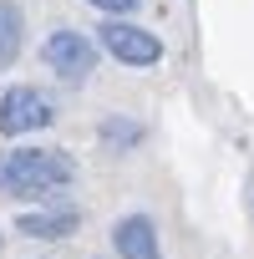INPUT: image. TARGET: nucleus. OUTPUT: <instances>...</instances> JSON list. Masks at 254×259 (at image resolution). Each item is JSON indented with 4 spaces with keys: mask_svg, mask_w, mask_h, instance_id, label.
Here are the masks:
<instances>
[{
    "mask_svg": "<svg viewBox=\"0 0 254 259\" xmlns=\"http://www.w3.org/2000/svg\"><path fill=\"white\" fill-rule=\"evenodd\" d=\"M76 224H81L76 208H41V213H21L16 234H26V239H66V234H76Z\"/></svg>",
    "mask_w": 254,
    "mask_h": 259,
    "instance_id": "nucleus-6",
    "label": "nucleus"
},
{
    "mask_svg": "<svg viewBox=\"0 0 254 259\" xmlns=\"http://www.w3.org/2000/svg\"><path fill=\"white\" fill-rule=\"evenodd\" d=\"M112 244H117V259H163V249H158V229H153L148 213H127V219H117Z\"/></svg>",
    "mask_w": 254,
    "mask_h": 259,
    "instance_id": "nucleus-5",
    "label": "nucleus"
},
{
    "mask_svg": "<svg viewBox=\"0 0 254 259\" xmlns=\"http://www.w3.org/2000/svg\"><path fill=\"white\" fill-rule=\"evenodd\" d=\"M76 178L71 153L61 148H16L0 158V193L6 198H36V193H56Z\"/></svg>",
    "mask_w": 254,
    "mask_h": 259,
    "instance_id": "nucleus-1",
    "label": "nucleus"
},
{
    "mask_svg": "<svg viewBox=\"0 0 254 259\" xmlns=\"http://www.w3.org/2000/svg\"><path fill=\"white\" fill-rule=\"evenodd\" d=\"M87 6H97L107 16H127V11H138V0H87Z\"/></svg>",
    "mask_w": 254,
    "mask_h": 259,
    "instance_id": "nucleus-9",
    "label": "nucleus"
},
{
    "mask_svg": "<svg viewBox=\"0 0 254 259\" xmlns=\"http://www.w3.org/2000/svg\"><path fill=\"white\" fill-rule=\"evenodd\" d=\"M51 117H56V107L36 87H11L6 97H0V133H6V138L41 133V127H51Z\"/></svg>",
    "mask_w": 254,
    "mask_h": 259,
    "instance_id": "nucleus-2",
    "label": "nucleus"
},
{
    "mask_svg": "<svg viewBox=\"0 0 254 259\" xmlns=\"http://www.w3.org/2000/svg\"><path fill=\"white\" fill-rule=\"evenodd\" d=\"M138 138H143V127H138V122H102V143L127 148V143H138Z\"/></svg>",
    "mask_w": 254,
    "mask_h": 259,
    "instance_id": "nucleus-8",
    "label": "nucleus"
},
{
    "mask_svg": "<svg viewBox=\"0 0 254 259\" xmlns=\"http://www.w3.org/2000/svg\"><path fill=\"white\" fill-rule=\"evenodd\" d=\"M21 41H26V16L16 0H0V66H11L21 56Z\"/></svg>",
    "mask_w": 254,
    "mask_h": 259,
    "instance_id": "nucleus-7",
    "label": "nucleus"
},
{
    "mask_svg": "<svg viewBox=\"0 0 254 259\" xmlns=\"http://www.w3.org/2000/svg\"><path fill=\"white\" fill-rule=\"evenodd\" d=\"M102 46L122 61V66H158L163 61V41L133 21H107L102 26Z\"/></svg>",
    "mask_w": 254,
    "mask_h": 259,
    "instance_id": "nucleus-4",
    "label": "nucleus"
},
{
    "mask_svg": "<svg viewBox=\"0 0 254 259\" xmlns=\"http://www.w3.org/2000/svg\"><path fill=\"white\" fill-rule=\"evenodd\" d=\"M41 56H46V66H51L56 76H66V81H87L92 66H97V46H92L81 31H51L46 46H41Z\"/></svg>",
    "mask_w": 254,
    "mask_h": 259,
    "instance_id": "nucleus-3",
    "label": "nucleus"
}]
</instances>
